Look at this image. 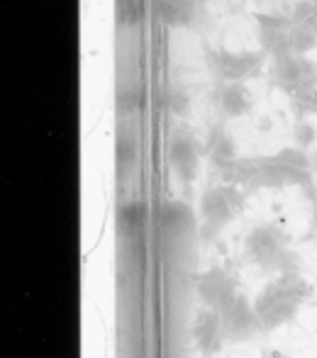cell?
Segmentation results:
<instances>
[{"label":"cell","instance_id":"484cf974","mask_svg":"<svg viewBox=\"0 0 317 358\" xmlns=\"http://www.w3.org/2000/svg\"><path fill=\"white\" fill-rule=\"evenodd\" d=\"M313 3H315V5H317V0H313Z\"/></svg>","mask_w":317,"mask_h":358},{"label":"cell","instance_id":"d4e9b609","mask_svg":"<svg viewBox=\"0 0 317 358\" xmlns=\"http://www.w3.org/2000/svg\"><path fill=\"white\" fill-rule=\"evenodd\" d=\"M313 169L317 171V149H315V156H313Z\"/></svg>","mask_w":317,"mask_h":358},{"label":"cell","instance_id":"7c38bea8","mask_svg":"<svg viewBox=\"0 0 317 358\" xmlns=\"http://www.w3.org/2000/svg\"><path fill=\"white\" fill-rule=\"evenodd\" d=\"M220 108L227 117H241L251 110V93L244 83L220 85Z\"/></svg>","mask_w":317,"mask_h":358},{"label":"cell","instance_id":"8992f818","mask_svg":"<svg viewBox=\"0 0 317 358\" xmlns=\"http://www.w3.org/2000/svg\"><path fill=\"white\" fill-rule=\"evenodd\" d=\"M223 334L230 344H244L264 331V324L256 317L254 302H249L244 295H237V300L223 312Z\"/></svg>","mask_w":317,"mask_h":358},{"label":"cell","instance_id":"30bf717a","mask_svg":"<svg viewBox=\"0 0 317 358\" xmlns=\"http://www.w3.org/2000/svg\"><path fill=\"white\" fill-rule=\"evenodd\" d=\"M193 339L198 344V349L205 356H213L220 351V346L225 344V334H223V317L220 312L213 310H203L193 322Z\"/></svg>","mask_w":317,"mask_h":358},{"label":"cell","instance_id":"5bb4252c","mask_svg":"<svg viewBox=\"0 0 317 358\" xmlns=\"http://www.w3.org/2000/svg\"><path fill=\"white\" fill-rule=\"evenodd\" d=\"M161 224H164V231L169 236H183L185 231L193 224V215H190L188 205L185 203H166L164 213H161Z\"/></svg>","mask_w":317,"mask_h":358},{"label":"cell","instance_id":"8fae6325","mask_svg":"<svg viewBox=\"0 0 317 358\" xmlns=\"http://www.w3.org/2000/svg\"><path fill=\"white\" fill-rule=\"evenodd\" d=\"M205 154L210 156V161H213V166L220 171V173H225V171H227L230 166L239 159L237 146H234V139L230 137L223 127H215V132L210 134L208 146H205Z\"/></svg>","mask_w":317,"mask_h":358},{"label":"cell","instance_id":"603a6c76","mask_svg":"<svg viewBox=\"0 0 317 358\" xmlns=\"http://www.w3.org/2000/svg\"><path fill=\"white\" fill-rule=\"evenodd\" d=\"M261 358H293V356L283 354V351H279V349H264L261 351Z\"/></svg>","mask_w":317,"mask_h":358},{"label":"cell","instance_id":"ffe728a7","mask_svg":"<svg viewBox=\"0 0 317 358\" xmlns=\"http://www.w3.org/2000/svg\"><path fill=\"white\" fill-rule=\"evenodd\" d=\"M139 105H142V93L137 88H132V85L118 93V110L122 115H134L139 110Z\"/></svg>","mask_w":317,"mask_h":358},{"label":"cell","instance_id":"e0dca14e","mask_svg":"<svg viewBox=\"0 0 317 358\" xmlns=\"http://www.w3.org/2000/svg\"><path fill=\"white\" fill-rule=\"evenodd\" d=\"M144 220H147V208L142 203H127L120 210V227H122V231H127L132 236L142 229Z\"/></svg>","mask_w":317,"mask_h":358},{"label":"cell","instance_id":"9c48e42d","mask_svg":"<svg viewBox=\"0 0 317 358\" xmlns=\"http://www.w3.org/2000/svg\"><path fill=\"white\" fill-rule=\"evenodd\" d=\"M200 156H203V149H200L198 139L190 137L185 132H178L174 139H171L169 146V161L174 173L178 176L181 183H193L195 176H198V166H200Z\"/></svg>","mask_w":317,"mask_h":358},{"label":"cell","instance_id":"2e32d148","mask_svg":"<svg viewBox=\"0 0 317 358\" xmlns=\"http://www.w3.org/2000/svg\"><path fill=\"white\" fill-rule=\"evenodd\" d=\"M115 13H118V22L122 27H137L144 17V0H118Z\"/></svg>","mask_w":317,"mask_h":358},{"label":"cell","instance_id":"5b68a950","mask_svg":"<svg viewBox=\"0 0 317 358\" xmlns=\"http://www.w3.org/2000/svg\"><path fill=\"white\" fill-rule=\"evenodd\" d=\"M264 52H227V49H213L208 52V62L223 83H244L246 78H256L266 66Z\"/></svg>","mask_w":317,"mask_h":358},{"label":"cell","instance_id":"6da1fadb","mask_svg":"<svg viewBox=\"0 0 317 358\" xmlns=\"http://www.w3.org/2000/svg\"><path fill=\"white\" fill-rule=\"evenodd\" d=\"M225 183L246 190L264 188H308L313 185V159H308L298 146H286L271 156H254V159H237L223 173Z\"/></svg>","mask_w":317,"mask_h":358},{"label":"cell","instance_id":"7402d4cb","mask_svg":"<svg viewBox=\"0 0 317 358\" xmlns=\"http://www.w3.org/2000/svg\"><path fill=\"white\" fill-rule=\"evenodd\" d=\"M166 103H169L171 113H176V115H183L185 108H188V98H185V93H181V90H169Z\"/></svg>","mask_w":317,"mask_h":358},{"label":"cell","instance_id":"ac0fdd59","mask_svg":"<svg viewBox=\"0 0 317 358\" xmlns=\"http://www.w3.org/2000/svg\"><path fill=\"white\" fill-rule=\"evenodd\" d=\"M115 159H118L120 171H127L129 166H134V161H137V142H134L132 134H120L118 137V154H115Z\"/></svg>","mask_w":317,"mask_h":358},{"label":"cell","instance_id":"3957f363","mask_svg":"<svg viewBox=\"0 0 317 358\" xmlns=\"http://www.w3.org/2000/svg\"><path fill=\"white\" fill-rule=\"evenodd\" d=\"M244 251L251 264L261 266L264 271H274V273H279V275L298 273V268H300L298 256L288 249V241H286L283 231L271 224L256 227V229L246 236Z\"/></svg>","mask_w":317,"mask_h":358},{"label":"cell","instance_id":"4fadbf2b","mask_svg":"<svg viewBox=\"0 0 317 358\" xmlns=\"http://www.w3.org/2000/svg\"><path fill=\"white\" fill-rule=\"evenodd\" d=\"M200 0H159V15L171 27H185L198 15Z\"/></svg>","mask_w":317,"mask_h":358},{"label":"cell","instance_id":"52a82bcc","mask_svg":"<svg viewBox=\"0 0 317 358\" xmlns=\"http://www.w3.org/2000/svg\"><path fill=\"white\" fill-rule=\"evenodd\" d=\"M274 80L286 95L293 98L295 93H303V90L317 85V66L308 57L288 54V57L274 62Z\"/></svg>","mask_w":317,"mask_h":358},{"label":"cell","instance_id":"7a4b0ae2","mask_svg":"<svg viewBox=\"0 0 317 358\" xmlns=\"http://www.w3.org/2000/svg\"><path fill=\"white\" fill-rule=\"evenodd\" d=\"M310 295V285L300 273H286L264 285V290L256 295L254 310L256 317L264 324V331H274L298 317L303 302Z\"/></svg>","mask_w":317,"mask_h":358},{"label":"cell","instance_id":"44dd1931","mask_svg":"<svg viewBox=\"0 0 317 358\" xmlns=\"http://www.w3.org/2000/svg\"><path fill=\"white\" fill-rule=\"evenodd\" d=\"M295 144H298V149H310V146H315L317 142V127L313 122H308V120H300L298 124H295Z\"/></svg>","mask_w":317,"mask_h":358},{"label":"cell","instance_id":"cb8c5ba5","mask_svg":"<svg viewBox=\"0 0 317 358\" xmlns=\"http://www.w3.org/2000/svg\"><path fill=\"white\" fill-rule=\"evenodd\" d=\"M313 224L317 227V203L313 205Z\"/></svg>","mask_w":317,"mask_h":358},{"label":"cell","instance_id":"277c9868","mask_svg":"<svg viewBox=\"0 0 317 358\" xmlns=\"http://www.w3.org/2000/svg\"><path fill=\"white\" fill-rule=\"evenodd\" d=\"M244 210V190L237 185H215L203 195L200 203V217H203V236L213 239L218 236L230 222L237 220V215Z\"/></svg>","mask_w":317,"mask_h":358},{"label":"cell","instance_id":"d6986e66","mask_svg":"<svg viewBox=\"0 0 317 358\" xmlns=\"http://www.w3.org/2000/svg\"><path fill=\"white\" fill-rule=\"evenodd\" d=\"M315 47H317V34H310L298 27H290V49H293V54L305 57V54L313 52Z\"/></svg>","mask_w":317,"mask_h":358},{"label":"cell","instance_id":"ba28073f","mask_svg":"<svg viewBox=\"0 0 317 358\" xmlns=\"http://www.w3.org/2000/svg\"><path fill=\"white\" fill-rule=\"evenodd\" d=\"M198 295L203 300L205 310H213L223 315L234 300H237V287H234L232 275L225 268H210L200 275L198 280Z\"/></svg>","mask_w":317,"mask_h":358},{"label":"cell","instance_id":"9a60e30c","mask_svg":"<svg viewBox=\"0 0 317 358\" xmlns=\"http://www.w3.org/2000/svg\"><path fill=\"white\" fill-rule=\"evenodd\" d=\"M290 22H293V27L317 34V5L313 0H298L290 10Z\"/></svg>","mask_w":317,"mask_h":358}]
</instances>
